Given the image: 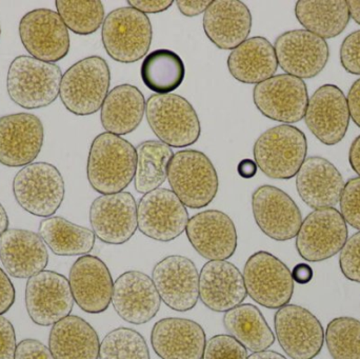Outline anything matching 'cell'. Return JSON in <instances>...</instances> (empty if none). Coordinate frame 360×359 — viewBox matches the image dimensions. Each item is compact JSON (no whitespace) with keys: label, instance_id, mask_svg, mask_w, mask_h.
Listing matches in <instances>:
<instances>
[{"label":"cell","instance_id":"45","mask_svg":"<svg viewBox=\"0 0 360 359\" xmlns=\"http://www.w3.org/2000/svg\"><path fill=\"white\" fill-rule=\"evenodd\" d=\"M16 333L12 322L0 316V359H15Z\"/></svg>","mask_w":360,"mask_h":359},{"label":"cell","instance_id":"42","mask_svg":"<svg viewBox=\"0 0 360 359\" xmlns=\"http://www.w3.org/2000/svg\"><path fill=\"white\" fill-rule=\"evenodd\" d=\"M340 204V214L346 223L360 231V177L349 179Z\"/></svg>","mask_w":360,"mask_h":359},{"label":"cell","instance_id":"27","mask_svg":"<svg viewBox=\"0 0 360 359\" xmlns=\"http://www.w3.org/2000/svg\"><path fill=\"white\" fill-rule=\"evenodd\" d=\"M0 261L8 275L25 280L44 271L49 263L48 249L39 234L8 229L0 237Z\"/></svg>","mask_w":360,"mask_h":359},{"label":"cell","instance_id":"3","mask_svg":"<svg viewBox=\"0 0 360 359\" xmlns=\"http://www.w3.org/2000/svg\"><path fill=\"white\" fill-rule=\"evenodd\" d=\"M111 84V72L101 56H89L74 63L61 79V103L76 116H89L103 107Z\"/></svg>","mask_w":360,"mask_h":359},{"label":"cell","instance_id":"30","mask_svg":"<svg viewBox=\"0 0 360 359\" xmlns=\"http://www.w3.org/2000/svg\"><path fill=\"white\" fill-rule=\"evenodd\" d=\"M228 69L243 84H258L270 79L278 69L274 46L262 36L248 38L229 55Z\"/></svg>","mask_w":360,"mask_h":359},{"label":"cell","instance_id":"50","mask_svg":"<svg viewBox=\"0 0 360 359\" xmlns=\"http://www.w3.org/2000/svg\"><path fill=\"white\" fill-rule=\"evenodd\" d=\"M347 100H348L350 117L360 128V78L351 86Z\"/></svg>","mask_w":360,"mask_h":359},{"label":"cell","instance_id":"49","mask_svg":"<svg viewBox=\"0 0 360 359\" xmlns=\"http://www.w3.org/2000/svg\"><path fill=\"white\" fill-rule=\"evenodd\" d=\"M210 0H177V8L182 15L186 17L198 16L209 8Z\"/></svg>","mask_w":360,"mask_h":359},{"label":"cell","instance_id":"57","mask_svg":"<svg viewBox=\"0 0 360 359\" xmlns=\"http://www.w3.org/2000/svg\"><path fill=\"white\" fill-rule=\"evenodd\" d=\"M0 35H1V29H0Z\"/></svg>","mask_w":360,"mask_h":359},{"label":"cell","instance_id":"56","mask_svg":"<svg viewBox=\"0 0 360 359\" xmlns=\"http://www.w3.org/2000/svg\"><path fill=\"white\" fill-rule=\"evenodd\" d=\"M8 223H8V213L0 202V237L6 230H8Z\"/></svg>","mask_w":360,"mask_h":359},{"label":"cell","instance_id":"32","mask_svg":"<svg viewBox=\"0 0 360 359\" xmlns=\"http://www.w3.org/2000/svg\"><path fill=\"white\" fill-rule=\"evenodd\" d=\"M145 113L146 99L141 91L132 84H120L110 91L101 107V124L111 134H130L139 128Z\"/></svg>","mask_w":360,"mask_h":359},{"label":"cell","instance_id":"53","mask_svg":"<svg viewBox=\"0 0 360 359\" xmlns=\"http://www.w3.org/2000/svg\"><path fill=\"white\" fill-rule=\"evenodd\" d=\"M257 164L252 159H243L237 167L239 176L245 179L253 178L257 173Z\"/></svg>","mask_w":360,"mask_h":359},{"label":"cell","instance_id":"16","mask_svg":"<svg viewBox=\"0 0 360 359\" xmlns=\"http://www.w3.org/2000/svg\"><path fill=\"white\" fill-rule=\"evenodd\" d=\"M252 211L262 233L276 242L293 240L302 227V215L297 204L274 185H262L254 191Z\"/></svg>","mask_w":360,"mask_h":359},{"label":"cell","instance_id":"54","mask_svg":"<svg viewBox=\"0 0 360 359\" xmlns=\"http://www.w3.org/2000/svg\"><path fill=\"white\" fill-rule=\"evenodd\" d=\"M247 359H287L285 356L281 355V353H277L275 351H266L256 352V353L251 354L248 356Z\"/></svg>","mask_w":360,"mask_h":359},{"label":"cell","instance_id":"2","mask_svg":"<svg viewBox=\"0 0 360 359\" xmlns=\"http://www.w3.org/2000/svg\"><path fill=\"white\" fill-rule=\"evenodd\" d=\"M63 72L55 63L20 55L11 63L6 91L13 103L27 110L52 105L60 92Z\"/></svg>","mask_w":360,"mask_h":359},{"label":"cell","instance_id":"4","mask_svg":"<svg viewBox=\"0 0 360 359\" xmlns=\"http://www.w3.org/2000/svg\"><path fill=\"white\" fill-rule=\"evenodd\" d=\"M308 141L300 129L281 124L262 133L254 143V159L266 176L288 181L297 175L306 160Z\"/></svg>","mask_w":360,"mask_h":359},{"label":"cell","instance_id":"41","mask_svg":"<svg viewBox=\"0 0 360 359\" xmlns=\"http://www.w3.org/2000/svg\"><path fill=\"white\" fill-rule=\"evenodd\" d=\"M248 350L231 335L218 334L205 344L202 359H247Z\"/></svg>","mask_w":360,"mask_h":359},{"label":"cell","instance_id":"47","mask_svg":"<svg viewBox=\"0 0 360 359\" xmlns=\"http://www.w3.org/2000/svg\"><path fill=\"white\" fill-rule=\"evenodd\" d=\"M16 299V291L8 274L0 268V316L10 311Z\"/></svg>","mask_w":360,"mask_h":359},{"label":"cell","instance_id":"28","mask_svg":"<svg viewBox=\"0 0 360 359\" xmlns=\"http://www.w3.org/2000/svg\"><path fill=\"white\" fill-rule=\"evenodd\" d=\"M344 188V178L338 168L319 156L306 158L296 175L300 198L314 210L333 208L340 204Z\"/></svg>","mask_w":360,"mask_h":359},{"label":"cell","instance_id":"17","mask_svg":"<svg viewBox=\"0 0 360 359\" xmlns=\"http://www.w3.org/2000/svg\"><path fill=\"white\" fill-rule=\"evenodd\" d=\"M274 48L279 67L300 79L319 75L329 61L327 41L307 30L281 34L275 40Z\"/></svg>","mask_w":360,"mask_h":359},{"label":"cell","instance_id":"55","mask_svg":"<svg viewBox=\"0 0 360 359\" xmlns=\"http://www.w3.org/2000/svg\"><path fill=\"white\" fill-rule=\"evenodd\" d=\"M348 6L350 17L360 25V0H349Z\"/></svg>","mask_w":360,"mask_h":359},{"label":"cell","instance_id":"46","mask_svg":"<svg viewBox=\"0 0 360 359\" xmlns=\"http://www.w3.org/2000/svg\"><path fill=\"white\" fill-rule=\"evenodd\" d=\"M15 359H55L50 349L37 339H23L17 345Z\"/></svg>","mask_w":360,"mask_h":359},{"label":"cell","instance_id":"21","mask_svg":"<svg viewBox=\"0 0 360 359\" xmlns=\"http://www.w3.org/2000/svg\"><path fill=\"white\" fill-rule=\"evenodd\" d=\"M304 122L323 145L340 143L350 124V111L344 92L335 84H325L309 98Z\"/></svg>","mask_w":360,"mask_h":359},{"label":"cell","instance_id":"7","mask_svg":"<svg viewBox=\"0 0 360 359\" xmlns=\"http://www.w3.org/2000/svg\"><path fill=\"white\" fill-rule=\"evenodd\" d=\"M103 44L108 55L122 63H133L147 56L153 38L149 17L131 6L112 11L103 21Z\"/></svg>","mask_w":360,"mask_h":359},{"label":"cell","instance_id":"31","mask_svg":"<svg viewBox=\"0 0 360 359\" xmlns=\"http://www.w3.org/2000/svg\"><path fill=\"white\" fill-rule=\"evenodd\" d=\"M98 334L84 318L69 315L52 327L49 349L55 359H99Z\"/></svg>","mask_w":360,"mask_h":359},{"label":"cell","instance_id":"39","mask_svg":"<svg viewBox=\"0 0 360 359\" xmlns=\"http://www.w3.org/2000/svg\"><path fill=\"white\" fill-rule=\"evenodd\" d=\"M328 351L333 359H360V322L342 316L328 325L325 333Z\"/></svg>","mask_w":360,"mask_h":359},{"label":"cell","instance_id":"26","mask_svg":"<svg viewBox=\"0 0 360 359\" xmlns=\"http://www.w3.org/2000/svg\"><path fill=\"white\" fill-rule=\"evenodd\" d=\"M151 344L162 359H202L207 335L194 320L167 318L154 325Z\"/></svg>","mask_w":360,"mask_h":359},{"label":"cell","instance_id":"14","mask_svg":"<svg viewBox=\"0 0 360 359\" xmlns=\"http://www.w3.org/2000/svg\"><path fill=\"white\" fill-rule=\"evenodd\" d=\"M274 328L281 349L292 359H313L323 350L325 331L306 308L287 305L277 310Z\"/></svg>","mask_w":360,"mask_h":359},{"label":"cell","instance_id":"23","mask_svg":"<svg viewBox=\"0 0 360 359\" xmlns=\"http://www.w3.org/2000/svg\"><path fill=\"white\" fill-rule=\"evenodd\" d=\"M69 282L74 301L86 313H103L111 305L113 278L98 257L80 256L70 270Z\"/></svg>","mask_w":360,"mask_h":359},{"label":"cell","instance_id":"5","mask_svg":"<svg viewBox=\"0 0 360 359\" xmlns=\"http://www.w3.org/2000/svg\"><path fill=\"white\" fill-rule=\"evenodd\" d=\"M168 181L180 202L193 210L209 206L219 188L211 159L196 150H182L174 154L169 164Z\"/></svg>","mask_w":360,"mask_h":359},{"label":"cell","instance_id":"6","mask_svg":"<svg viewBox=\"0 0 360 359\" xmlns=\"http://www.w3.org/2000/svg\"><path fill=\"white\" fill-rule=\"evenodd\" d=\"M146 113L154 134L169 147H188L200 137V122L197 112L180 95H151L146 103Z\"/></svg>","mask_w":360,"mask_h":359},{"label":"cell","instance_id":"29","mask_svg":"<svg viewBox=\"0 0 360 359\" xmlns=\"http://www.w3.org/2000/svg\"><path fill=\"white\" fill-rule=\"evenodd\" d=\"M251 29V12L238 0H215L203 14L205 35L220 50H234L240 46Z\"/></svg>","mask_w":360,"mask_h":359},{"label":"cell","instance_id":"43","mask_svg":"<svg viewBox=\"0 0 360 359\" xmlns=\"http://www.w3.org/2000/svg\"><path fill=\"white\" fill-rule=\"evenodd\" d=\"M340 267L347 280L360 284V231L351 236L340 251Z\"/></svg>","mask_w":360,"mask_h":359},{"label":"cell","instance_id":"51","mask_svg":"<svg viewBox=\"0 0 360 359\" xmlns=\"http://www.w3.org/2000/svg\"><path fill=\"white\" fill-rule=\"evenodd\" d=\"M294 282L300 285H307L312 280L313 269L307 263H298L292 271Z\"/></svg>","mask_w":360,"mask_h":359},{"label":"cell","instance_id":"1","mask_svg":"<svg viewBox=\"0 0 360 359\" xmlns=\"http://www.w3.org/2000/svg\"><path fill=\"white\" fill-rule=\"evenodd\" d=\"M136 162L132 143L118 135L101 133L95 137L89 152V183L101 195L124 192L134 179Z\"/></svg>","mask_w":360,"mask_h":359},{"label":"cell","instance_id":"18","mask_svg":"<svg viewBox=\"0 0 360 359\" xmlns=\"http://www.w3.org/2000/svg\"><path fill=\"white\" fill-rule=\"evenodd\" d=\"M90 223L101 242L112 246L126 244L139 228L134 196L124 191L99 196L91 204Z\"/></svg>","mask_w":360,"mask_h":359},{"label":"cell","instance_id":"24","mask_svg":"<svg viewBox=\"0 0 360 359\" xmlns=\"http://www.w3.org/2000/svg\"><path fill=\"white\" fill-rule=\"evenodd\" d=\"M112 303L124 322L143 325L158 315L162 299L150 276L141 271H127L114 282Z\"/></svg>","mask_w":360,"mask_h":359},{"label":"cell","instance_id":"40","mask_svg":"<svg viewBox=\"0 0 360 359\" xmlns=\"http://www.w3.org/2000/svg\"><path fill=\"white\" fill-rule=\"evenodd\" d=\"M99 359H151L143 335L130 328H117L105 335L99 348Z\"/></svg>","mask_w":360,"mask_h":359},{"label":"cell","instance_id":"8","mask_svg":"<svg viewBox=\"0 0 360 359\" xmlns=\"http://www.w3.org/2000/svg\"><path fill=\"white\" fill-rule=\"evenodd\" d=\"M13 194L23 210L34 216L49 218L58 211L65 200V181L53 164L33 162L15 175Z\"/></svg>","mask_w":360,"mask_h":359},{"label":"cell","instance_id":"34","mask_svg":"<svg viewBox=\"0 0 360 359\" xmlns=\"http://www.w3.org/2000/svg\"><path fill=\"white\" fill-rule=\"evenodd\" d=\"M295 15L307 31L323 39L340 35L351 18L346 0H300Z\"/></svg>","mask_w":360,"mask_h":359},{"label":"cell","instance_id":"10","mask_svg":"<svg viewBox=\"0 0 360 359\" xmlns=\"http://www.w3.org/2000/svg\"><path fill=\"white\" fill-rule=\"evenodd\" d=\"M348 240V227L335 208L314 210L302 221L296 250L309 263H321L340 252Z\"/></svg>","mask_w":360,"mask_h":359},{"label":"cell","instance_id":"12","mask_svg":"<svg viewBox=\"0 0 360 359\" xmlns=\"http://www.w3.org/2000/svg\"><path fill=\"white\" fill-rule=\"evenodd\" d=\"M18 31L21 44L38 60L55 63L69 54V29L55 11L36 8L27 13Z\"/></svg>","mask_w":360,"mask_h":359},{"label":"cell","instance_id":"13","mask_svg":"<svg viewBox=\"0 0 360 359\" xmlns=\"http://www.w3.org/2000/svg\"><path fill=\"white\" fill-rule=\"evenodd\" d=\"M253 100L258 111L275 122L296 124L308 109L306 82L289 74H279L256 84Z\"/></svg>","mask_w":360,"mask_h":359},{"label":"cell","instance_id":"38","mask_svg":"<svg viewBox=\"0 0 360 359\" xmlns=\"http://www.w3.org/2000/svg\"><path fill=\"white\" fill-rule=\"evenodd\" d=\"M55 4L68 29L78 35L95 33L105 21V6L99 0H57Z\"/></svg>","mask_w":360,"mask_h":359},{"label":"cell","instance_id":"35","mask_svg":"<svg viewBox=\"0 0 360 359\" xmlns=\"http://www.w3.org/2000/svg\"><path fill=\"white\" fill-rule=\"evenodd\" d=\"M38 234L46 246L58 256H84L94 249V232L75 225L60 216L44 219L39 223Z\"/></svg>","mask_w":360,"mask_h":359},{"label":"cell","instance_id":"11","mask_svg":"<svg viewBox=\"0 0 360 359\" xmlns=\"http://www.w3.org/2000/svg\"><path fill=\"white\" fill-rule=\"evenodd\" d=\"M25 308L34 324L54 326L71 314L74 307L69 280L55 271H44L27 282Z\"/></svg>","mask_w":360,"mask_h":359},{"label":"cell","instance_id":"19","mask_svg":"<svg viewBox=\"0 0 360 359\" xmlns=\"http://www.w3.org/2000/svg\"><path fill=\"white\" fill-rule=\"evenodd\" d=\"M44 129L39 117L31 113L0 117V164L19 168L33 164L44 145Z\"/></svg>","mask_w":360,"mask_h":359},{"label":"cell","instance_id":"15","mask_svg":"<svg viewBox=\"0 0 360 359\" xmlns=\"http://www.w3.org/2000/svg\"><path fill=\"white\" fill-rule=\"evenodd\" d=\"M188 219L186 207L165 188L145 194L137 207L139 231L156 242L176 240L186 231Z\"/></svg>","mask_w":360,"mask_h":359},{"label":"cell","instance_id":"44","mask_svg":"<svg viewBox=\"0 0 360 359\" xmlns=\"http://www.w3.org/2000/svg\"><path fill=\"white\" fill-rule=\"evenodd\" d=\"M340 63L348 73L360 75V30L347 36L342 41Z\"/></svg>","mask_w":360,"mask_h":359},{"label":"cell","instance_id":"9","mask_svg":"<svg viewBox=\"0 0 360 359\" xmlns=\"http://www.w3.org/2000/svg\"><path fill=\"white\" fill-rule=\"evenodd\" d=\"M247 294L266 309H281L289 305L294 293L292 272L285 263L266 251L249 257L243 268Z\"/></svg>","mask_w":360,"mask_h":359},{"label":"cell","instance_id":"52","mask_svg":"<svg viewBox=\"0 0 360 359\" xmlns=\"http://www.w3.org/2000/svg\"><path fill=\"white\" fill-rule=\"evenodd\" d=\"M349 162H350L351 168L360 177V135L351 145Z\"/></svg>","mask_w":360,"mask_h":359},{"label":"cell","instance_id":"25","mask_svg":"<svg viewBox=\"0 0 360 359\" xmlns=\"http://www.w3.org/2000/svg\"><path fill=\"white\" fill-rule=\"evenodd\" d=\"M247 297L243 275L228 261H207L199 272V299L217 313H226Z\"/></svg>","mask_w":360,"mask_h":359},{"label":"cell","instance_id":"22","mask_svg":"<svg viewBox=\"0 0 360 359\" xmlns=\"http://www.w3.org/2000/svg\"><path fill=\"white\" fill-rule=\"evenodd\" d=\"M191 246L207 261H228L236 252L238 235L232 219L218 210L197 213L186 229Z\"/></svg>","mask_w":360,"mask_h":359},{"label":"cell","instance_id":"33","mask_svg":"<svg viewBox=\"0 0 360 359\" xmlns=\"http://www.w3.org/2000/svg\"><path fill=\"white\" fill-rule=\"evenodd\" d=\"M222 324L229 335L234 337L248 351H266L275 343V335L260 310L251 303H241L226 312Z\"/></svg>","mask_w":360,"mask_h":359},{"label":"cell","instance_id":"20","mask_svg":"<svg viewBox=\"0 0 360 359\" xmlns=\"http://www.w3.org/2000/svg\"><path fill=\"white\" fill-rule=\"evenodd\" d=\"M151 278L160 299L170 309L188 312L198 303L199 272L188 257H165L154 266Z\"/></svg>","mask_w":360,"mask_h":359},{"label":"cell","instance_id":"36","mask_svg":"<svg viewBox=\"0 0 360 359\" xmlns=\"http://www.w3.org/2000/svg\"><path fill=\"white\" fill-rule=\"evenodd\" d=\"M135 190L139 194H148L160 189L168 179L169 164L172 159L171 147L158 141H147L136 148Z\"/></svg>","mask_w":360,"mask_h":359},{"label":"cell","instance_id":"37","mask_svg":"<svg viewBox=\"0 0 360 359\" xmlns=\"http://www.w3.org/2000/svg\"><path fill=\"white\" fill-rule=\"evenodd\" d=\"M141 75L149 90L158 94H170L181 86L186 69L179 55L167 48H160L145 57Z\"/></svg>","mask_w":360,"mask_h":359},{"label":"cell","instance_id":"48","mask_svg":"<svg viewBox=\"0 0 360 359\" xmlns=\"http://www.w3.org/2000/svg\"><path fill=\"white\" fill-rule=\"evenodd\" d=\"M128 4L143 14H158L168 10L173 0H129Z\"/></svg>","mask_w":360,"mask_h":359}]
</instances>
